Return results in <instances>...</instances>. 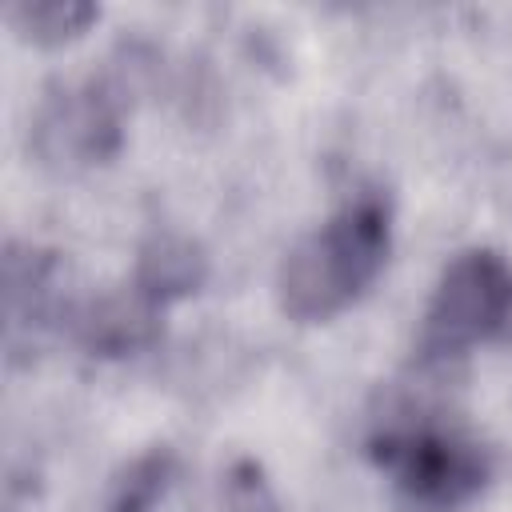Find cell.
<instances>
[{
	"label": "cell",
	"mask_w": 512,
	"mask_h": 512,
	"mask_svg": "<svg viewBox=\"0 0 512 512\" xmlns=\"http://www.w3.org/2000/svg\"><path fill=\"white\" fill-rule=\"evenodd\" d=\"M160 308L152 296H144L136 284H124L116 292H100L68 312L72 336L92 356H128L160 336Z\"/></svg>",
	"instance_id": "5b68a950"
},
{
	"label": "cell",
	"mask_w": 512,
	"mask_h": 512,
	"mask_svg": "<svg viewBox=\"0 0 512 512\" xmlns=\"http://www.w3.org/2000/svg\"><path fill=\"white\" fill-rule=\"evenodd\" d=\"M388 256V204L372 192L348 200L316 232L296 240L280 264L276 296L284 316L320 324L356 304Z\"/></svg>",
	"instance_id": "6da1fadb"
},
{
	"label": "cell",
	"mask_w": 512,
	"mask_h": 512,
	"mask_svg": "<svg viewBox=\"0 0 512 512\" xmlns=\"http://www.w3.org/2000/svg\"><path fill=\"white\" fill-rule=\"evenodd\" d=\"M508 324H512V268L504 264V256L488 248H468L444 268L428 300L420 352L448 360L504 332Z\"/></svg>",
	"instance_id": "7a4b0ae2"
},
{
	"label": "cell",
	"mask_w": 512,
	"mask_h": 512,
	"mask_svg": "<svg viewBox=\"0 0 512 512\" xmlns=\"http://www.w3.org/2000/svg\"><path fill=\"white\" fill-rule=\"evenodd\" d=\"M372 460L396 476V484L408 492L412 504H436L452 508L480 492L488 480V460L484 452L428 420L416 424H388L372 436L368 444Z\"/></svg>",
	"instance_id": "3957f363"
},
{
	"label": "cell",
	"mask_w": 512,
	"mask_h": 512,
	"mask_svg": "<svg viewBox=\"0 0 512 512\" xmlns=\"http://www.w3.org/2000/svg\"><path fill=\"white\" fill-rule=\"evenodd\" d=\"M120 88L112 80L60 84L44 96L32 120V148L52 168H88L116 156L120 128Z\"/></svg>",
	"instance_id": "277c9868"
},
{
	"label": "cell",
	"mask_w": 512,
	"mask_h": 512,
	"mask_svg": "<svg viewBox=\"0 0 512 512\" xmlns=\"http://www.w3.org/2000/svg\"><path fill=\"white\" fill-rule=\"evenodd\" d=\"M412 512H448V508H436V504H416Z\"/></svg>",
	"instance_id": "9c48e42d"
},
{
	"label": "cell",
	"mask_w": 512,
	"mask_h": 512,
	"mask_svg": "<svg viewBox=\"0 0 512 512\" xmlns=\"http://www.w3.org/2000/svg\"><path fill=\"white\" fill-rule=\"evenodd\" d=\"M4 16L20 40L56 48V44L84 36V28L100 20V8L84 0H20V4H8Z\"/></svg>",
	"instance_id": "52a82bcc"
},
{
	"label": "cell",
	"mask_w": 512,
	"mask_h": 512,
	"mask_svg": "<svg viewBox=\"0 0 512 512\" xmlns=\"http://www.w3.org/2000/svg\"><path fill=\"white\" fill-rule=\"evenodd\" d=\"M168 476H172V452H168V448H152V452L136 456V460L112 480L108 512H148V508L164 496Z\"/></svg>",
	"instance_id": "ba28073f"
},
{
	"label": "cell",
	"mask_w": 512,
	"mask_h": 512,
	"mask_svg": "<svg viewBox=\"0 0 512 512\" xmlns=\"http://www.w3.org/2000/svg\"><path fill=\"white\" fill-rule=\"evenodd\" d=\"M208 276V256L204 248L192 240V236H180V232H160L152 236L140 256H136V272H132V284L152 296L156 304H168L176 296H188L204 284Z\"/></svg>",
	"instance_id": "8992f818"
}]
</instances>
